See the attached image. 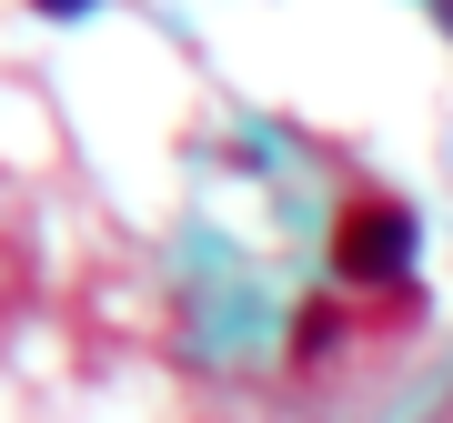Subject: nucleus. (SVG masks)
I'll use <instances>...</instances> for the list:
<instances>
[{"label": "nucleus", "instance_id": "obj_1", "mask_svg": "<svg viewBox=\"0 0 453 423\" xmlns=\"http://www.w3.org/2000/svg\"><path fill=\"white\" fill-rule=\"evenodd\" d=\"M403 252H413V212L393 202V192H353V202H342L333 262H342L353 282H393V273H403Z\"/></svg>", "mask_w": 453, "mask_h": 423}, {"label": "nucleus", "instance_id": "obj_2", "mask_svg": "<svg viewBox=\"0 0 453 423\" xmlns=\"http://www.w3.org/2000/svg\"><path fill=\"white\" fill-rule=\"evenodd\" d=\"M41 11H81V0H41Z\"/></svg>", "mask_w": 453, "mask_h": 423}]
</instances>
